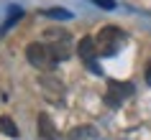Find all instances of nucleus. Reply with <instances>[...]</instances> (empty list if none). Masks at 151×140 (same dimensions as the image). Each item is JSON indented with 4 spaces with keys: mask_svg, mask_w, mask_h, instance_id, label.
Instances as JSON below:
<instances>
[{
    "mask_svg": "<svg viewBox=\"0 0 151 140\" xmlns=\"http://www.w3.org/2000/svg\"><path fill=\"white\" fill-rule=\"evenodd\" d=\"M41 16H46V18H56V21H69L72 13H69V10H62V8H46V10H41Z\"/></svg>",
    "mask_w": 151,
    "mask_h": 140,
    "instance_id": "9b49d317",
    "label": "nucleus"
},
{
    "mask_svg": "<svg viewBox=\"0 0 151 140\" xmlns=\"http://www.w3.org/2000/svg\"><path fill=\"white\" fill-rule=\"evenodd\" d=\"M123 43H126V31L118 26H103L95 36V46L100 56H115Z\"/></svg>",
    "mask_w": 151,
    "mask_h": 140,
    "instance_id": "f257e3e1",
    "label": "nucleus"
},
{
    "mask_svg": "<svg viewBox=\"0 0 151 140\" xmlns=\"http://www.w3.org/2000/svg\"><path fill=\"white\" fill-rule=\"evenodd\" d=\"M39 89H41V97L49 104H64V99H67L64 82L59 77H54V74H41L39 77Z\"/></svg>",
    "mask_w": 151,
    "mask_h": 140,
    "instance_id": "20e7f679",
    "label": "nucleus"
},
{
    "mask_svg": "<svg viewBox=\"0 0 151 140\" xmlns=\"http://www.w3.org/2000/svg\"><path fill=\"white\" fill-rule=\"evenodd\" d=\"M0 132H3V135H8V138H21L18 125L13 122L8 115H0Z\"/></svg>",
    "mask_w": 151,
    "mask_h": 140,
    "instance_id": "9d476101",
    "label": "nucleus"
},
{
    "mask_svg": "<svg viewBox=\"0 0 151 140\" xmlns=\"http://www.w3.org/2000/svg\"><path fill=\"white\" fill-rule=\"evenodd\" d=\"M21 18H23V8H18V5H10V8H8V18H5V23L0 26V36H5V33H8L10 28L18 23V21H21Z\"/></svg>",
    "mask_w": 151,
    "mask_h": 140,
    "instance_id": "6e6552de",
    "label": "nucleus"
},
{
    "mask_svg": "<svg viewBox=\"0 0 151 140\" xmlns=\"http://www.w3.org/2000/svg\"><path fill=\"white\" fill-rule=\"evenodd\" d=\"M44 43L49 46V51H51V56L56 59V64L67 61V59L72 56V36L67 31H59V28L46 31L44 33Z\"/></svg>",
    "mask_w": 151,
    "mask_h": 140,
    "instance_id": "f03ea898",
    "label": "nucleus"
},
{
    "mask_svg": "<svg viewBox=\"0 0 151 140\" xmlns=\"http://www.w3.org/2000/svg\"><path fill=\"white\" fill-rule=\"evenodd\" d=\"M69 140H97V132L92 125H80V127L69 130Z\"/></svg>",
    "mask_w": 151,
    "mask_h": 140,
    "instance_id": "1a4fd4ad",
    "label": "nucleus"
},
{
    "mask_svg": "<svg viewBox=\"0 0 151 140\" xmlns=\"http://www.w3.org/2000/svg\"><path fill=\"white\" fill-rule=\"evenodd\" d=\"M26 59H28V64H31L33 69L44 71V74H51V69L56 66V59L51 56V51H49V46L44 41L28 43V46H26Z\"/></svg>",
    "mask_w": 151,
    "mask_h": 140,
    "instance_id": "7ed1b4c3",
    "label": "nucleus"
},
{
    "mask_svg": "<svg viewBox=\"0 0 151 140\" xmlns=\"http://www.w3.org/2000/svg\"><path fill=\"white\" fill-rule=\"evenodd\" d=\"M143 77H146V84L151 87V61L146 64V71H143Z\"/></svg>",
    "mask_w": 151,
    "mask_h": 140,
    "instance_id": "ddd939ff",
    "label": "nucleus"
},
{
    "mask_svg": "<svg viewBox=\"0 0 151 140\" xmlns=\"http://www.w3.org/2000/svg\"><path fill=\"white\" fill-rule=\"evenodd\" d=\"M77 54H80V59L85 61V66H87L92 74H103V69H100V64H97V46H95V36H85V38H80V43H77Z\"/></svg>",
    "mask_w": 151,
    "mask_h": 140,
    "instance_id": "423d86ee",
    "label": "nucleus"
},
{
    "mask_svg": "<svg viewBox=\"0 0 151 140\" xmlns=\"http://www.w3.org/2000/svg\"><path fill=\"white\" fill-rule=\"evenodd\" d=\"M131 94H133V84H131V82H118V79H110L103 99H105V104H108V107L118 109L120 104L131 97Z\"/></svg>",
    "mask_w": 151,
    "mask_h": 140,
    "instance_id": "39448f33",
    "label": "nucleus"
},
{
    "mask_svg": "<svg viewBox=\"0 0 151 140\" xmlns=\"http://www.w3.org/2000/svg\"><path fill=\"white\" fill-rule=\"evenodd\" d=\"M36 135H39L41 140H59L56 125H54V120H51L46 112H41V115L36 117Z\"/></svg>",
    "mask_w": 151,
    "mask_h": 140,
    "instance_id": "0eeeda50",
    "label": "nucleus"
},
{
    "mask_svg": "<svg viewBox=\"0 0 151 140\" xmlns=\"http://www.w3.org/2000/svg\"><path fill=\"white\" fill-rule=\"evenodd\" d=\"M92 3L103 10H115V0H92Z\"/></svg>",
    "mask_w": 151,
    "mask_h": 140,
    "instance_id": "f8f14e48",
    "label": "nucleus"
}]
</instances>
